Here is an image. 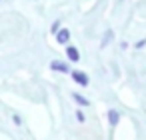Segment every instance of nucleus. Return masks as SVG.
Listing matches in <instances>:
<instances>
[{"instance_id":"obj_9","label":"nucleus","mask_w":146,"mask_h":140,"mask_svg":"<svg viewBox=\"0 0 146 140\" xmlns=\"http://www.w3.org/2000/svg\"><path fill=\"white\" fill-rule=\"evenodd\" d=\"M144 44H146V40H140V42H136V48H142Z\"/></svg>"},{"instance_id":"obj_1","label":"nucleus","mask_w":146,"mask_h":140,"mask_svg":"<svg viewBox=\"0 0 146 140\" xmlns=\"http://www.w3.org/2000/svg\"><path fill=\"white\" fill-rule=\"evenodd\" d=\"M72 80L80 86H88V76L84 72H72Z\"/></svg>"},{"instance_id":"obj_8","label":"nucleus","mask_w":146,"mask_h":140,"mask_svg":"<svg viewBox=\"0 0 146 140\" xmlns=\"http://www.w3.org/2000/svg\"><path fill=\"white\" fill-rule=\"evenodd\" d=\"M76 118H78V120H80V122H84V114H82V112H80V110H78V112H76Z\"/></svg>"},{"instance_id":"obj_4","label":"nucleus","mask_w":146,"mask_h":140,"mask_svg":"<svg viewBox=\"0 0 146 140\" xmlns=\"http://www.w3.org/2000/svg\"><path fill=\"white\" fill-rule=\"evenodd\" d=\"M50 68H52V70H58V72H68V66H66L64 62H58V60H54V62L50 64Z\"/></svg>"},{"instance_id":"obj_7","label":"nucleus","mask_w":146,"mask_h":140,"mask_svg":"<svg viewBox=\"0 0 146 140\" xmlns=\"http://www.w3.org/2000/svg\"><path fill=\"white\" fill-rule=\"evenodd\" d=\"M74 100H76L78 104H82V106H88V100H86L84 96H80V94H74Z\"/></svg>"},{"instance_id":"obj_3","label":"nucleus","mask_w":146,"mask_h":140,"mask_svg":"<svg viewBox=\"0 0 146 140\" xmlns=\"http://www.w3.org/2000/svg\"><path fill=\"white\" fill-rule=\"evenodd\" d=\"M66 56H68V60H72V62H78V60H80V52H78L74 46H68Z\"/></svg>"},{"instance_id":"obj_5","label":"nucleus","mask_w":146,"mask_h":140,"mask_svg":"<svg viewBox=\"0 0 146 140\" xmlns=\"http://www.w3.org/2000/svg\"><path fill=\"white\" fill-rule=\"evenodd\" d=\"M108 120H110V124H112V126H116V124H118V120H120V114H118L116 110H108Z\"/></svg>"},{"instance_id":"obj_6","label":"nucleus","mask_w":146,"mask_h":140,"mask_svg":"<svg viewBox=\"0 0 146 140\" xmlns=\"http://www.w3.org/2000/svg\"><path fill=\"white\" fill-rule=\"evenodd\" d=\"M112 36H114V34H112V30H108V32L104 34V40H102V46H106V44H110V40H112Z\"/></svg>"},{"instance_id":"obj_2","label":"nucleus","mask_w":146,"mask_h":140,"mask_svg":"<svg viewBox=\"0 0 146 140\" xmlns=\"http://www.w3.org/2000/svg\"><path fill=\"white\" fill-rule=\"evenodd\" d=\"M56 40H58L60 44L68 42V40H70V32H68L66 28H60V32H56Z\"/></svg>"}]
</instances>
